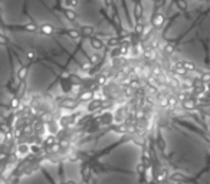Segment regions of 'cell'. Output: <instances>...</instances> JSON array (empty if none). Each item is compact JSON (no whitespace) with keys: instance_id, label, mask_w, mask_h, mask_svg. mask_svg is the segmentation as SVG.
Returning <instances> with one entry per match:
<instances>
[{"instance_id":"obj_1","label":"cell","mask_w":210,"mask_h":184,"mask_svg":"<svg viewBox=\"0 0 210 184\" xmlns=\"http://www.w3.org/2000/svg\"><path fill=\"white\" fill-rule=\"evenodd\" d=\"M15 184H148L143 147L108 128L84 137L68 154L42 161Z\"/></svg>"},{"instance_id":"obj_2","label":"cell","mask_w":210,"mask_h":184,"mask_svg":"<svg viewBox=\"0 0 210 184\" xmlns=\"http://www.w3.org/2000/svg\"><path fill=\"white\" fill-rule=\"evenodd\" d=\"M19 68V79L35 95L64 94L66 81L85 72L95 59V46L87 35L9 29Z\"/></svg>"},{"instance_id":"obj_3","label":"cell","mask_w":210,"mask_h":184,"mask_svg":"<svg viewBox=\"0 0 210 184\" xmlns=\"http://www.w3.org/2000/svg\"><path fill=\"white\" fill-rule=\"evenodd\" d=\"M78 0H0V24L13 30L73 32Z\"/></svg>"}]
</instances>
